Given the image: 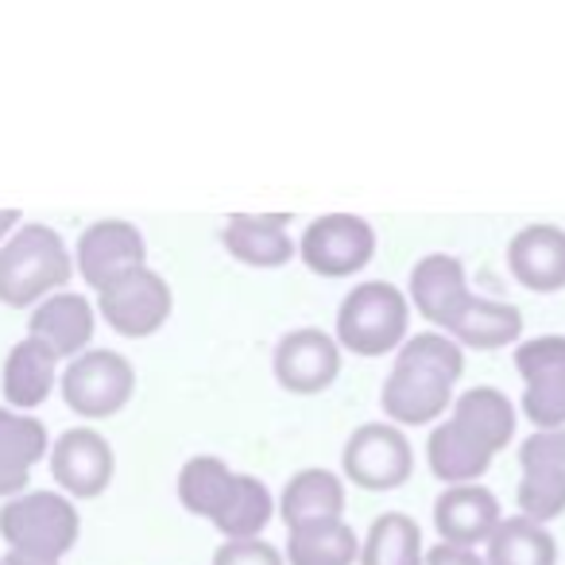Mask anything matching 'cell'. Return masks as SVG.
Segmentation results:
<instances>
[{
  "instance_id": "6da1fadb",
  "label": "cell",
  "mask_w": 565,
  "mask_h": 565,
  "mask_svg": "<svg viewBox=\"0 0 565 565\" xmlns=\"http://www.w3.org/2000/svg\"><path fill=\"white\" fill-rule=\"evenodd\" d=\"M465 376V349L438 330L411 333L380 387L384 418L399 430L438 426L454 407V387Z\"/></svg>"
},
{
  "instance_id": "7a4b0ae2",
  "label": "cell",
  "mask_w": 565,
  "mask_h": 565,
  "mask_svg": "<svg viewBox=\"0 0 565 565\" xmlns=\"http://www.w3.org/2000/svg\"><path fill=\"white\" fill-rule=\"evenodd\" d=\"M71 275V248L43 221H28L0 241V302L9 307H40L43 299L63 291Z\"/></svg>"
},
{
  "instance_id": "3957f363",
  "label": "cell",
  "mask_w": 565,
  "mask_h": 565,
  "mask_svg": "<svg viewBox=\"0 0 565 565\" xmlns=\"http://www.w3.org/2000/svg\"><path fill=\"white\" fill-rule=\"evenodd\" d=\"M333 338H338L341 353L364 356V361L399 353V345L411 338L407 291L387 279L353 282V291H349L338 307Z\"/></svg>"
},
{
  "instance_id": "277c9868",
  "label": "cell",
  "mask_w": 565,
  "mask_h": 565,
  "mask_svg": "<svg viewBox=\"0 0 565 565\" xmlns=\"http://www.w3.org/2000/svg\"><path fill=\"white\" fill-rule=\"evenodd\" d=\"M78 531L82 515L74 500L63 492H51V488L20 492L0 503V534H4L9 550H28V554L63 562L66 550L78 542Z\"/></svg>"
},
{
  "instance_id": "5b68a950",
  "label": "cell",
  "mask_w": 565,
  "mask_h": 565,
  "mask_svg": "<svg viewBox=\"0 0 565 565\" xmlns=\"http://www.w3.org/2000/svg\"><path fill=\"white\" fill-rule=\"evenodd\" d=\"M415 472V449L407 430L380 418L364 423L341 446V480L361 492H395Z\"/></svg>"
},
{
  "instance_id": "8992f818",
  "label": "cell",
  "mask_w": 565,
  "mask_h": 565,
  "mask_svg": "<svg viewBox=\"0 0 565 565\" xmlns=\"http://www.w3.org/2000/svg\"><path fill=\"white\" fill-rule=\"evenodd\" d=\"M58 387H63V399L74 415L89 418V423H94V418H113L128 407V399H132L136 369L125 353H117V349L89 345L86 353L74 356V361L66 364Z\"/></svg>"
},
{
  "instance_id": "52a82bcc",
  "label": "cell",
  "mask_w": 565,
  "mask_h": 565,
  "mask_svg": "<svg viewBox=\"0 0 565 565\" xmlns=\"http://www.w3.org/2000/svg\"><path fill=\"white\" fill-rule=\"evenodd\" d=\"M299 259L322 279L361 275L376 259V228L356 213H326L302 228Z\"/></svg>"
},
{
  "instance_id": "ba28073f",
  "label": "cell",
  "mask_w": 565,
  "mask_h": 565,
  "mask_svg": "<svg viewBox=\"0 0 565 565\" xmlns=\"http://www.w3.org/2000/svg\"><path fill=\"white\" fill-rule=\"evenodd\" d=\"M515 372L523 380L519 411L534 430H562L565 426V333L519 341Z\"/></svg>"
},
{
  "instance_id": "9c48e42d",
  "label": "cell",
  "mask_w": 565,
  "mask_h": 565,
  "mask_svg": "<svg viewBox=\"0 0 565 565\" xmlns=\"http://www.w3.org/2000/svg\"><path fill=\"white\" fill-rule=\"evenodd\" d=\"M94 307L120 338H151L171 318L174 291L156 267H136V271L113 279L109 287H102Z\"/></svg>"
},
{
  "instance_id": "30bf717a",
  "label": "cell",
  "mask_w": 565,
  "mask_h": 565,
  "mask_svg": "<svg viewBox=\"0 0 565 565\" xmlns=\"http://www.w3.org/2000/svg\"><path fill=\"white\" fill-rule=\"evenodd\" d=\"M341 361H345V353H341L333 333L318 330V326H299V330L282 333V338L275 341L271 372L282 392L322 395L338 384Z\"/></svg>"
},
{
  "instance_id": "8fae6325",
  "label": "cell",
  "mask_w": 565,
  "mask_h": 565,
  "mask_svg": "<svg viewBox=\"0 0 565 565\" xmlns=\"http://www.w3.org/2000/svg\"><path fill=\"white\" fill-rule=\"evenodd\" d=\"M519 515L531 523H554L565 515V449L557 430H534L519 449Z\"/></svg>"
},
{
  "instance_id": "7c38bea8",
  "label": "cell",
  "mask_w": 565,
  "mask_h": 565,
  "mask_svg": "<svg viewBox=\"0 0 565 565\" xmlns=\"http://www.w3.org/2000/svg\"><path fill=\"white\" fill-rule=\"evenodd\" d=\"M74 264H78L82 279L102 291L113 279L148 267V241L132 221L120 217H102L94 225L82 228L78 244H74Z\"/></svg>"
},
{
  "instance_id": "4fadbf2b",
  "label": "cell",
  "mask_w": 565,
  "mask_h": 565,
  "mask_svg": "<svg viewBox=\"0 0 565 565\" xmlns=\"http://www.w3.org/2000/svg\"><path fill=\"white\" fill-rule=\"evenodd\" d=\"M113 472H117L113 441L94 426H71L51 446V477L58 480L66 495L94 500L113 484Z\"/></svg>"
},
{
  "instance_id": "5bb4252c",
  "label": "cell",
  "mask_w": 565,
  "mask_h": 565,
  "mask_svg": "<svg viewBox=\"0 0 565 565\" xmlns=\"http://www.w3.org/2000/svg\"><path fill=\"white\" fill-rule=\"evenodd\" d=\"M441 423H446L465 446H472L480 457L495 461V457L511 446V438H515L519 411L500 387L480 384V387H469V392L454 395V407H449V415L441 418Z\"/></svg>"
},
{
  "instance_id": "9a60e30c",
  "label": "cell",
  "mask_w": 565,
  "mask_h": 565,
  "mask_svg": "<svg viewBox=\"0 0 565 565\" xmlns=\"http://www.w3.org/2000/svg\"><path fill=\"white\" fill-rule=\"evenodd\" d=\"M225 252L244 267L275 271L299 259V241L291 236V213H228L221 228Z\"/></svg>"
},
{
  "instance_id": "2e32d148",
  "label": "cell",
  "mask_w": 565,
  "mask_h": 565,
  "mask_svg": "<svg viewBox=\"0 0 565 565\" xmlns=\"http://www.w3.org/2000/svg\"><path fill=\"white\" fill-rule=\"evenodd\" d=\"M469 275L465 264L449 252H430L423 256L407 275V302L423 322H430L434 330H446L449 318L469 302Z\"/></svg>"
},
{
  "instance_id": "e0dca14e",
  "label": "cell",
  "mask_w": 565,
  "mask_h": 565,
  "mask_svg": "<svg viewBox=\"0 0 565 565\" xmlns=\"http://www.w3.org/2000/svg\"><path fill=\"white\" fill-rule=\"evenodd\" d=\"M508 271L534 295L565 291V228L554 221L523 225L508 241Z\"/></svg>"
},
{
  "instance_id": "ac0fdd59",
  "label": "cell",
  "mask_w": 565,
  "mask_h": 565,
  "mask_svg": "<svg viewBox=\"0 0 565 565\" xmlns=\"http://www.w3.org/2000/svg\"><path fill=\"white\" fill-rule=\"evenodd\" d=\"M503 523V508L492 488L484 484H454L441 488L434 500V526H438L446 546L480 550Z\"/></svg>"
},
{
  "instance_id": "d6986e66",
  "label": "cell",
  "mask_w": 565,
  "mask_h": 565,
  "mask_svg": "<svg viewBox=\"0 0 565 565\" xmlns=\"http://www.w3.org/2000/svg\"><path fill=\"white\" fill-rule=\"evenodd\" d=\"M97 330V307L78 291H55L32 310L28 322V338L43 341L58 361H74L89 349Z\"/></svg>"
},
{
  "instance_id": "ffe728a7",
  "label": "cell",
  "mask_w": 565,
  "mask_h": 565,
  "mask_svg": "<svg viewBox=\"0 0 565 565\" xmlns=\"http://www.w3.org/2000/svg\"><path fill=\"white\" fill-rule=\"evenodd\" d=\"M345 480H341V472L322 469V465L299 469L275 500V515L287 523V531L302 523H322V519H345Z\"/></svg>"
},
{
  "instance_id": "44dd1931",
  "label": "cell",
  "mask_w": 565,
  "mask_h": 565,
  "mask_svg": "<svg viewBox=\"0 0 565 565\" xmlns=\"http://www.w3.org/2000/svg\"><path fill=\"white\" fill-rule=\"evenodd\" d=\"M449 341L461 349H477V353H495L523 341V310L500 299H484V295H469L461 310L449 318L446 330Z\"/></svg>"
},
{
  "instance_id": "7402d4cb",
  "label": "cell",
  "mask_w": 565,
  "mask_h": 565,
  "mask_svg": "<svg viewBox=\"0 0 565 565\" xmlns=\"http://www.w3.org/2000/svg\"><path fill=\"white\" fill-rule=\"evenodd\" d=\"M51 454V434L35 415L0 407V495H20L32 477V465Z\"/></svg>"
},
{
  "instance_id": "603a6c76",
  "label": "cell",
  "mask_w": 565,
  "mask_h": 565,
  "mask_svg": "<svg viewBox=\"0 0 565 565\" xmlns=\"http://www.w3.org/2000/svg\"><path fill=\"white\" fill-rule=\"evenodd\" d=\"M58 384V356L51 353L43 341L24 338L9 349L4 356V376H0V387H4V403L12 411H24L32 415V407H40Z\"/></svg>"
},
{
  "instance_id": "cb8c5ba5",
  "label": "cell",
  "mask_w": 565,
  "mask_h": 565,
  "mask_svg": "<svg viewBox=\"0 0 565 565\" xmlns=\"http://www.w3.org/2000/svg\"><path fill=\"white\" fill-rule=\"evenodd\" d=\"M236 477H241V472L228 469L225 457H217V454L190 457V461L179 469V484H174L179 488V503L190 511V515L210 519L213 523V519L225 511L228 495L236 492Z\"/></svg>"
},
{
  "instance_id": "d4e9b609",
  "label": "cell",
  "mask_w": 565,
  "mask_h": 565,
  "mask_svg": "<svg viewBox=\"0 0 565 565\" xmlns=\"http://www.w3.org/2000/svg\"><path fill=\"white\" fill-rule=\"evenodd\" d=\"M356 565H426L423 526L407 511H384L369 523Z\"/></svg>"
},
{
  "instance_id": "484cf974",
  "label": "cell",
  "mask_w": 565,
  "mask_h": 565,
  "mask_svg": "<svg viewBox=\"0 0 565 565\" xmlns=\"http://www.w3.org/2000/svg\"><path fill=\"white\" fill-rule=\"evenodd\" d=\"M287 565H356L361 539L345 519H322L287 531Z\"/></svg>"
},
{
  "instance_id": "4316f807",
  "label": "cell",
  "mask_w": 565,
  "mask_h": 565,
  "mask_svg": "<svg viewBox=\"0 0 565 565\" xmlns=\"http://www.w3.org/2000/svg\"><path fill=\"white\" fill-rule=\"evenodd\" d=\"M488 565H557V539L550 526L523 515H508L484 542Z\"/></svg>"
},
{
  "instance_id": "83f0119b",
  "label": "cell",
  "mask_w": 565,
  "mask_h": 565,
  "mask_svg": "<svg viewBox=\"0 0 565 565\" xmlns=\"http://www.w3.org/2000/svg\"><path fill=\"white\" fill-rule=\"evenodd\" d=\"M275 519V495L252 472L236 477V492L228 495L225 511L213 519L221 542H241V539H264V526Z\"/></svg>"
},
{
  "instance_id": "f1b7e54d",
  "label": "cell",
  "mask_w": 565,
  "mask_h": 565,
  "mask_svg": "<svg viewBox=\"0 0 565 565\" xmlns=\"http://www.w3.org/2000/svg\"><path fill=\"white\" fill-rule=\"evenodd\" d=\"M213 565H287V557L267 539H241V542H221L213 550Z\"/></svg>"
},
{
  "instance_id": "f546056e",
  "label": "cell",
  "mask_w": 565,
  "mask_h": 565,
  "mask_svg": "<svg viewBox=\"0 0 565 565\" xmlns=\"http://www.w3.org/2000/svg\"><path fill=\"white\" fill-rule=\"evenodd\" d=\"M426 565H488L480 550H465V546H446V542H434L426 550Z\"/></svg>"
},
{
  "instance_id": "4dcf8cb0",
  "label": "cell",
  "mask_w": 565,
  "mask_h": 565,
  "mask_svg": "<svg viewBox=\"0 0 565 565\" xmlns=\"http://www.w3.org/2000/svg\"><path fill=\"white\" fill-rule=\"evenodd\" d=\"M0 565H58V557L28 554V550H9V554H0Z\"/></svg>"
},
{
  "instance_id": "1f68e13d",
  "label": "cell",
  "mask_w": 565,
  "mask_h": 565,
  "mask_svg": "<svg viewBox=\"0 0 565 565\" xmlns=\"http://www.w3.org/2000/svg\"><path fill=\"white\" fill-rule=\"evenodd\" d=\"M17 221H20V210H0V241L17 228Z\"/></svg>"
},
{
  "instance_id": "d6a6232c",
  "label": "cell",
  "mask_w": 565,
  "mask_h": 565,
  "mask_svg": "<svg viewBox=\"0 0 565 565\" xmlns=\"http://www.w3.org/2000/svg\"><path fill=\"white\" fill-rule=\"evenodd\" d=\"M557 441H562V449H565V426H562V430H557Z\"/></svg>"
}]
</instances>
